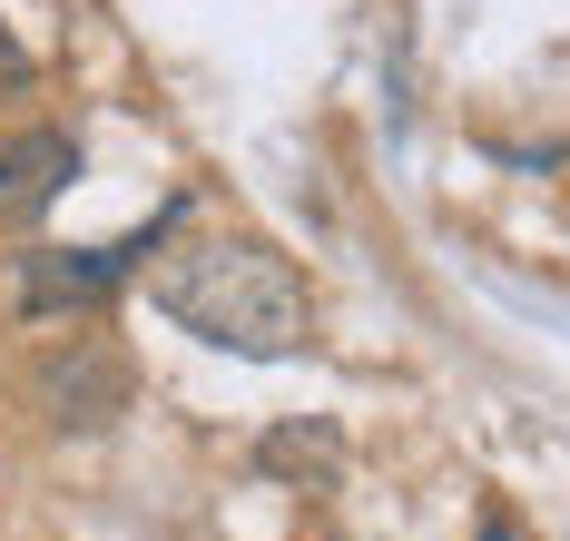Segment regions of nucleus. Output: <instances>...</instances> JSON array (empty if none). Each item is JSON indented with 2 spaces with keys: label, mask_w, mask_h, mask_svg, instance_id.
Wrapping results in <instances>:
<instances>
[{
  "label": "nucleus",
  "mask_w": 570,
  "mask_h": 541,
  "mask_svg": "<svg viewBox=\"0 0 570 541\" xmlns=\"http://www.w3.org/2000/svg\"><path fill=\"white\" fill-rule=\"evenodd\" d=\"M148 305L168 325H187L197 345L246 355V364H285V355H305V335H315V296H305V276L266 237H187V246H168L148 266Z\"/></svg>",
  "instance_id": "obj_1"
},
{
  "label": "nucleus",
  "mask_w": 570,
  "mask_h": 541,
  "mask_svg": "<svg viewBox=\"0 0 570 541\" xmlns=\"http://www.w3.org/2000/svg\"><path fill=\"white\" fill-rule=\"evenodd\" d=\"M138 256H158V227H148V237H118V246H40V256H20V305H30V315L99 305L109 286L138 276Z\"/></svg>",
  "instance_id": "obj_2"
},
{
  "label": "nucleus",
  "mask_w": 570,
  "mask_h": 541,
  "mask_svg": "<svg viewBox=\"0 0 570 541\" xmlns=\"http://www.w3.org/2000/svg\"><path fill=\"white\" fill-rule=\"evenodd\" d=\"M69 178H79V148H69L59 128H20V138H0V217H10V227L40 217Z\"/></svg>",
  "instance_id": "obj_3"
},
{
  "label": "nucleus",
  "mask_w": 570,
  "mask_h": 541,
  "mask_svg": "<svg viewBox=\"0 0 570 541\" xmlns=\"http://www.w3.org/2000/svg\"><path fill=\"white\" fill-rule=\"evenodd\" d=\"M40 394L59 404V423H109L118 404H128V364L99 355V345H69V355L40 374Z\"/></svg>",
  "instance_id": "obj_4"
},
{
  "label": "nucleus",
  "mask_w": 570,
  "mask_h": 541,
  "mask_svg": "<svg viewBox=\"0 0 570 541\" xmlns=\"http://www.w3.org/2000/svg\"><path fill=\"white\" fill-rule=\"evenodd\" d=\"M0 89H30V50H20L10 30H0Z\"/></svg>",
  "instance_id": "obj_5"
},
{
  "label": "nucleus",
  "mask_w": 570,
  "mask_h": 541,
  "mask_svg": "<svg viewBox=\"0 0 570 541\" xmlns=\"http://www.w3.org/2000/svg\"><path fill=\"white\" fill-rule=\"evenodd\" d=\"M472 541H521V532H512V522H502V512H492V522H482V532H472Z\"/></svg>",
  "instance_id": "obj_6"
}]
</instances>
